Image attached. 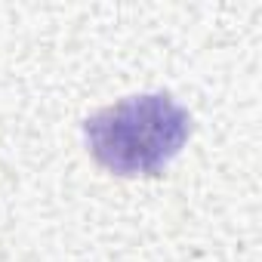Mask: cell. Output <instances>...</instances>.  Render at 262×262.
I'll return each instance as SVG.
<instances>
[{
	"mask_svg": "<svg viewBox=\"0 0 262 262\" xmlns=\"http://www.w3.org/2000/svg\"><path fill=\"white\" fill-rule=\"evenodd\" d=\"M191 114L170 93H139L83 120L90 155L114 176H158L185 148Z\"/></svg>",
	"mask_w": 262,
	"mask_h": 262,
	"instance_id": "6da1fadb",
	"label": "cell"
}]
</instances>
